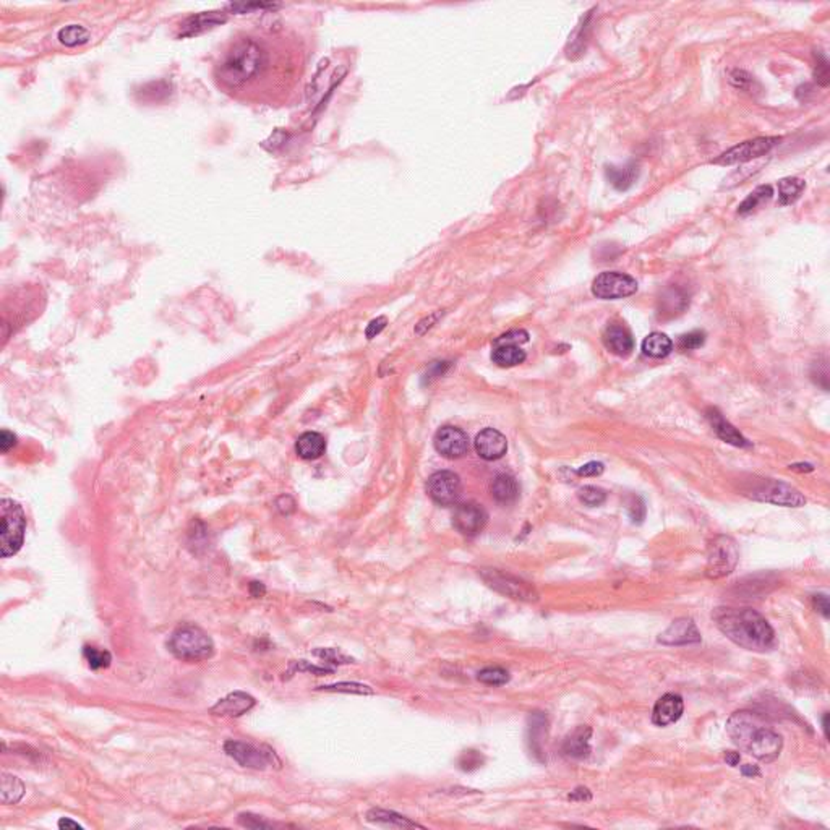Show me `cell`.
I'll use <instances>...</instances> for the list:
<instances>
[{"label":"cell","mask_w":830,"mask_h":830,"mask_svg":"<svg viewBox=\"0 0 830 830\" xmlns=\"http://www.w3.org/2000/svg\"><path fill=\"white\" fill-rule=\"evenodd\" d=\"M727 733L740 750L762 762H774L780 756L784 740L761 714L751 710L735 712L727 722Z\"/></svg>","instance_id":"1"},{"label":"cell","mask_w":830,"mask_h":830,"mask_svg":"<svg viewBox=\"0 0 830 830\" xmlns=\"http://www.w3.org/2000/svg\"><path fill=\"white\" fill-rule=\"evenodd\" d=\"M718 630L732 642L752 652H766L775 646V632L761 613L752 608H718Z\"/></svg>","instance_id":"2"},{"label":"cell","mask_w":830,"mask_h":830,"mask_svg":"<svg viewBox=\"0 0 830 830\" xmlns=\"http://www.w3.org/2000/svg\"><path fill=\"white\" fill-rule=\"evenodd\" d=\"M266 65V54L255 40L235 41L216 67V75L229 88H241L260 74Z\"/></svg>","instance_id":"3"},{"label":"cell","mask_w":830,"mask_h":830,"mask_svg":"<svg viewBox=\"0 0 830 830\" xmlns=\"http://www.w3.org/2000/svg\"><path fill=\"white\" fill-rule=\"evenodd\" d=\"M167 649L174 657L184 662H201L214 654L213 639L196 625H180L172 631L167 641Z\"/></svg>","instance_id":"4"},{"label":"cell","mask_w":830,"mask_h":830,"mask_svg":"<svg viewBox=\"0 0 830 830\" xmlns=\"http://www.w3.org/2000/svg\"><path fill=\"white\" fill-rule=\"evenodd\" d=\"M26 516L23 508L10 498L2 500V534H0V550L3 558H10L21 548L25 540Z\"/></svg>","instance_id":"5"},{"label":"cell","mask_w":830,"mask_h":830,"mask_svg":"<svg viewBox=\"0 0 830 830\" xmlns=\"http://www.w3.org/2000/svg\"><path fill=\"white\" fill-rule=\"evenodd\" d=\"M738 546L732 537L718 535L710 542L707 550V564H705V576L710 579L725 578L736 568Z\"/></svg>","instance_id":"6"},{"label":"cell","mask_w":830,"mask_h":830,"mask_svg":"<svg viewBox=\"0 0 830 830\" xmlns=\"http://www.w3.org/2000/svg\"><path fill=\"white\" fill-rule=\"evenodd\" d=\"M746 495L752 500L786 508H799L806 503V498L795 487L779 481H770V478H762V481L752 483V487L746 490Z\"/></svg>","instance_id":"7"},{"label":"cell","mask_w":830,"mask_h":830,"mask_svg":"<svg viewBox=\"0 0 830 830\" xmlns=\"http://www.w3.org/2000/svg\"><path fill=\"white\" fill-rule=\"evenodd\" d=\"M637 291V282L634 277L625 273L605 271L600 273L592 284L594 295L603 300H615L630 297Z\"/></svg>","instance_id":"8"},{"label":"cell","mask_w":830,"mask_h":830,"mask_svg":"<svg viewBox=\"0 0 830 830\" xmlns=\"http://www.w3.org/2000/svg\"><path fill=\"white\" fill-rule=\"evenodd\" d=\"M779 143H780V138H777V137L754 138V140L740 143V145L730 148V150L718 156L714 162H716V164H720V166H732V164H738V162L741 164V162H747V161L757 159V157H761V156H766L767 153H769L774 146L779 145Z\"/></svg>","instance_id":"9"},{"label":"cell","mask_w":830,"mask_h":830,"mask_svg":"<svg viewBox=\"0 0 830 830\" xmlns=\"http://www.w3.org/2000/svg\"><path fill=\"white\" fill-rule=\"evenodd\" d=\"M224 751L227 752V756L232 757L234 761H237L239 764L243 767H250V769L263 770L270 764H273V761H277L275 751L268 750V747H258L255 745H250V743L230 740L224 745Z\"/></svg>","instance_id":"10"},{"label":"cell","mask_w":830,"mask_h":830,"mask_svg":"<svg viewBox=\"0 0 830 830\" xmlns=\"http://www.w3.org/2000/svg\"><path fill=\"white\" fill-rule=\"evenodd\" d=\"M482 576L490 587L498 590V592H501L503 596L516 598V600H526V602H535L537 597H539L537 596L535 589L532 587L530 584H527V582H524V580L517 579L511 574H505V573H501V571H496V569H490V571H483Z\"/></svg>","instance_id":"11"},{"label":"cell","mask_w":830,"mask_h":830,"mask_svg":"<svg viewBox=\"0 0 830 830\" xmlns=\"http://www.w3.org/2000/svg\"><path fill=\"white\" fill-rule=\"evenodd\" d=\"M426 492L431 500L438 503L441 506H449L458 503L460 492H462V483H460L459 476L449 470H440L435 472L433 476L426 482Z\"/></svg>","instance_id":"12"},{"label":"cell","mask_w":830,"mask_h":830,"mask_svg":"<svg viewBox=\"0 0 830 830\" xmlns=\"http://www.w3.org/2000/svg\"><path fill=\"white\" fill-rule=\"evenodd\" d=\"M487 511L477 503H464L456 508L453 515V526L462 535L474 537L483 530L487 524Z\"/></svg>","instance_id":"13"},{"label":"cell","mask_w":830,"mask_h":830,"mask_svg":"<svg viewBox=\"0 0 830 830\" xmlns=\"http://www.w3.org/2000/svg\"><path fill=\"white\" fill-rule=\"evenodd\" d=\"M435 448L444 458L458 459L467 454L470 448L469 436L456 426H443L435 435Z\"/></svg>","instance_id":"14"},{"label":"cell","mask_w":830,"mask_h":830,"mask_svg":"<svg viewBox=\"0 0 830 830\" xmlns=\"http://www.w3.org/2000/svg\"><path fill=\"white\" fill-rule=\"evenodd\" d=\"M659 642L665 646H686L700 642V632L691 618H680L666 628L659 636Z\"/></svg>","instance_id":"15"},{"label":"cell","mask_w":830,"mask_h":830,"mask_svg":"<svg viewBox=\"0 0 830 830\" xmlns=\"http://www.w3.org/2000/svg\"><path fill=\"white\" fill-rule=\"evenodd\" d=\"M684 702L678 694H665L657 700L654 710H652V722L657 727H668L671 723L678 722L683 716Z\"/></svg>","instance_id":"16"},{"label":"cell","mask_w":830,"mask_h":830,"mask_svg":"<svg viewBox=\"0 0 830 830\" xmlns=\"http://www.w3.org/2000/svg\"><path fill=\"white\" fill-rule=\"evenodd\" d=\"M255 702L257 700L253 699L250 694L242 693V691H235V693H230L225 695V698L218 700L216 705L211 707L209 712L213 714V716L219 717H241L243 714H247L248 710L253 709Z\"/></svg>","instance_id":"17"},{"label":"cell","mask_w":830,"mask_h":830,"mask_svg":"<svg viewBox=\"0 0 830 830\" xmlns=\"http://www.w3.org/2000/svg\"><path fill=\"white\" fill-rule=\"evenodd\" d=\"M508 441L505 435L495 429H485L477 435L476 438V451L482 459L485 460H496L501 459L506 454Z\"/></svg>","instance_id":"18"},{"label":"cell","mask_w":830,"mask_h":830,"mask_svg":"<svg viewBox=\"0 0 830 830\" xmlns=\"http://www.w3.org/2000/svg\"><path fill=\"white\" fill-rule=\"evenodd\" d=\"M227 20L225 12H201L191 15L180 25V36L191 37L198 36L201 33L213 30V28L223 25Z\"/></svg>","instance_id":"19"},{"label":"cell","mask_w":830,"mask_h":830,"mask_svg":"<svg viewBox=\"0 0 830 830\" xmlns=\"http://www.w3.org/2000/svg\"><path fill=\"white\" fill-rule=\"evenodd\" d=\"M603 343L610 352L620 355V357H626L634 349V339L630 331L621 325L607 326L605 333H603Z\"/></svg>","instance_id":"20"},{"label":"cell","mask_w":830,"mask_h":830,"mask_svg":"<svg viewBox=\"0 0 830 830\" xmlns=\"http://www.w3.org/2000/svg\"><path fill=\"white\" fill-rule=\"evenodd\" d=\"M707 419L718 438L725 441V443L738 446V448H747V446H751L750 441H747L745 436H743L740 431H738L735 426L730 424V422H727L725 419H723L722 414L717 409H709Z\"/></svg>","instance_id":"21"},{"label":"cell","mask_w":830,"mask_h":830,"mask_svg":"<svg viewBox=\"0 0 830 830\" xmlns=\"http://www.w3.org/2000/svg\"><path fill=\"white\" fill-rule=\"evenodd\" d=\"M590 736L592 730L589 727H578L571 735L564 740L563 751L566 756L574 757V759H582L587 757L590 752Z\"/></svg>","instance_id":"22"},{"label":"cell","mask_w":830,"mask_h":830,"mask_svg":"<svg viewBox=\"0 0 830 830\" xmlns=\"http://www.w3.org/2000/svg\"><path fill=\"white\" fill-rule=\"evenodd\" d=\"M492 496L500 505H511L519 496V483L510 474H500L492 482Z\"/></svg>","instance_id":"23"},{"label":"cell","mask_w":830,"mask_h":830,"mask_svg":"<svg viewBox=\"0 0 830 830\" xmlns=\"http://www.w3.org/2000/svg\"><path fill=\"white\" fill-rule=\"evenodd\" d=\"M295 451L302 459H318L326 451L325 436L316 433V431H306V433L300 435L299 440H297Z\"/></svg>","instance_id":"24"},{"label":"cell","mask_w":830,"mask_h":830,"mask_svg":"<svg viewBox=\"0 0 830 830\" xmlns=\"http://www.w3.org/2000/svg\"><path fill=\"white\" fill-rule=\"evenodd\" d=\"M526 357L527 355L524 350H522L519 345H516V344L495 345V349H493V352H492V361L495 362L498 367H503V368L519 365V363L526 361Z\"/></svg>","instance_id":"25"},{"label":"cell","mask_w":830,"mask_h":830,"mask_svg":"<svg viewBox=\"0 0 830 830\" xmlns=\"http://www.w3.org/2000/svg\"><path fill=\"white\" fill-rule=\"evenodd\" d=\"M607 175L616 190H628L639 177V166L630 162L623 167H608Z\"/></svg>","instance_id":"26"},{"label":"cell","mask_w":830,"mask_h":830,"mask_svg":"<svg viewBox=\"0 0 830 830\" xmlns=\"http://www.w3.org/2000/svg\"><path fill=\"white\" fill-rule=\"evenodd\" d=\"M671 350H673V343H671V339L666 334L652 333L642 340V352L649 355V357H666Z\"/></svg>","instance_id":"27"},{"label":"cell","mask_w":830,"mask_h":830,"mask_svg":"<svg viewBox=\"0 0 830 830\" xmlns=\"http://www.w3.org/2000/svg\"><path fill=\"white\" fill-rule=\"evenodd\" d=\"M804 180L798 177H786L779 182V203L781 206L795 203L804 190Z\"/></svg>","instance_id":"28"},{"label":"cell","mask_w":830,"mask_h":830,"mask_svg":"<svg viewBox=\"0 0 830 830\" xmlns=\"http://www.w3.org/2000/svg\"><path fill=\"white\" fill-rule=\"evenodd\" d=\"M367 819L370 820V822L390 825V827H420L419 824L412 822V820L404 818V815H399L396 813H391V811H383V809L368 811Z\"/></svg>","instance_id":"29"},{"label":"cell","mask_w":830,"mask_h":830,"mask_svg":"<svg viewBox=\"0 0 830 830\" xmlns=\"http://www.w3.org/2000/svg\"><path fill=\"white\" fill-rule=\"evenodd\" d=\"M57 40H59L60 44H64L65 47H76V46L86 44V42L91 40V35L85 26L69 25V26L60 28L59 33H57Z\"/></svg>","instance_id":"30"},{"label":"cell","mask_w":830,"mask_h":830,"mask_svg":"<svg viewBox=\"0 0 830 830\" xmlns=\"http://www.w3.org/2000/svg\"><path fill=\"white\" fill-rule=\"evenodd\" d=\"M25 795V785L23 781L15 775L3 774L2 775V803L3 804H15L21 799Z\"/></svg>","instance_id":"31"},{"label":"cell","mask_w":830,"mask_h":830,"mask_svg":"<svg viewBox=\"0 0 830 830\" xmlns=\"http://www.w3.org/2000/svg\"><path fill=\"white\" fill-rule=\"evenodd\" d=\"M772 195H774V190H772L770 185L757 187V189L752 191V193L747 195V198L740 205L738 213L740 214L752 213V211H756L757 208H761L762 205L767 203V201L772 198Z\"/></svg>","instance_id":"32"},{"label":"cell","mask_w":830,"mask_h":830,"mask_svg":"<svg viewBox=\"0 0 830 830\" xmlns=\"http://www.w3.org/2000/svg\"><path fill=\"white\" fill-rule=\"evenodd\" d=\"M83 655H85L86 662H88L89 668H93V670L107 668V666L110 665V662H112V655H110L107 650L96 649V647H91V646H85Z\"/></svg>","instance_id":"33"},{"label":"cell","mask_w":830,"mask_h":830,"mask_svg":"<svg viewBox=\"0 0 830 830\" xmlns=\"http://www.w3.org/2000/svg\"><path fill=\"white\" fill-rule=\"evenodd\" d=\"M477 680L481 681V683H485V684L501 686V684H506L508 681H510V673H508L505 668H500V666H488V668H483L482 671H478Z\"/></svg>","instance_id":"34"},{"label":"cell","mask_w":830,"mask_h":830,"mask_svg":"<svg viewBox=\"0 0 830 830\" xmlns=\"http://www.w3.org/2000/svg\"><path fill=\"white\" fill-rule=\"evenodd\" d=\"M578 498L580 500V503H584V505L587 506H600L602 503H605L607 500V493L602 490V488L598 487H592V485H587V487H582L578 490Z\"/></svg>","instance_id":"35"},{"label":"cell","mask_w":830,"mask_h":830,"mask_svg":"<svg viewBox=\"0 0 830 830\" xmlns=\"http://www.w3.org/2000/svg\"><path fill=\"white\" fill-rule=\"evenodd\" d=\"M320 691H328V693H352V694H373V689L367 684L361 683H338V684H328L320 686Z\"/></svg>","instance_id":"36"},{"label":"cell","mask_w":830,"mask_h":830,"mask_svg":"<svg viewBox=\"0 0 830 830\" xmlns=\"http://www.w3.org/2000/svg\"><path fill=\"white\" fill-rule=\"evenodd\" d=\"M705 343V333L704 331H691L688 334L680 336L678 347L681 350H694L702 347Z\"/></svg>","instance_id":"37"},{"label":"cell","mask_w":830,"mask_h":830,"mask_svg":"<svg viewBox=\"0 0 830 830\" xmlns=\"http://www.w3.org/2000/svg\"><path fill=\"white\" fill-rule=\"evenodd\" d=\"M279 6L276 3H265V2H241V3H230L227 8L234 13H250L253 10H268V8H277Z\"/></svg>","instance_id":"38"},{"label":"cell","mask_w":830,"mask_h":830,"mask_svg":"<svg viewBox=\"0 0 830 830\" xmlns=\"http://www.w3.org/2000/svg\"><path fill=\"white\" fill-rule=\"evenodd\" d=\"M313 654L316 657H320V659L326 660V662H328V664H334V665L336 664H338V665L350 664V662H352V659H350V657L343 654V652L338 650V649H318V650H315Z\"/></svg>","instance_id":"39"},{"label":"cell","mask_w":830,"mask_h":830,"mask_svg":"<svg viewBox=\"0 0 830 830\" xmlns=\"http://www.w3.org/2000/svg\"><path fill=\"white\" fill-rule=\"evenodd\" d=\"M529 340V334L526 333V331H510V333L500 336V338L495 339V345H503V344H516L519 345L522 343H527Z\"/></svg>","instance_id":"40"},{"label":"cell","mask_w":830,"mask_h":830,"mask_svg":"<svg viewBox=\"0 0 830 830\" xmlns=\"http://www.w3.org/2000/svg\"><path fill=\"white\" fill-rule=\"evenodd\" d=\"M814 78L815 81L820 86H827L829 85V62L825 59L824 55L819 54V59L815 62V69H814Z\"/></svg>","instance_id":"41"},{"label":"cell","mask_w":830,"mask_h":830,"mask_svg":"<svg viewBox=\"0 0 830 830\" xmlns=\"http://www.w3.org/2000/svg\"><path fill=\"white\" fill-rule=\"evenodd\" d=\"M459 764L462 770H474V769H477V767H481L482 756L478 754L477 751H465L464 754L460 756Z\"/></svg>","instance_id":"42"},{"label":"cell","mask_w":830,"mask_h":830,"mask_svg":"<svg viewBox=\"0 0 830 830\" xmlns=\"http://www.w3.org/2000/svg\"><path fill=\"white\" fill-rule=\"evenodd\" d=\"M628 512H630L631 519L634 522H641L646 516V506L639 496H632L631 501L628 503Z\"/></svg>","instance_id":"43"},{"label":"cell","mask_w":830,"mask_h":830,"mask_svg":"<svg viewBox=\"0 0 830 830\" xmlns=\"http://www.w3.org/2000/svg\"><path fill=\"white\" fill-rule=\"evenodd\" d=\"M386 323H388V320L385 318V316H378V318L372 320L370 323H368L367 329H365V336H367V338L368 339L377 338V336L380 334L381 331L386 328Z\"/></svg>","instance_id":"44"},{"label":"cell","mask_w":830,"mask_h":830,"mask_svg":"<svg viewBox=\"0 0 830 830\" xmlns=\"http://www.w3.org/2000/svg\"><path fill=\"white\" fill-rule=\"evenodd\" d=\"M441 315H443V313H441V311H436V313H431L430 316H426V318L419 321V325H417L415 329H414L415 334L424 336L430 328H433V325L436 323V321L440 320Z\"/></svg>","instance_id":"45"},{"label":"cell","mask_w":830,"mask_h":830,"mask_svg":"<svg viewBox=\"0 0 830 830\" xmlns=\"http://www.w3.org/2000/svg\"><path fill=\"white\" fill-rule=\"evenodd\" d=\"M239 822L242 825H245V827H252V829H265V827H270L271 824L268 822H263L260 820L258 815H252V814H241V818H239Z\"/></svg>","instance_id":"46"},{"label":"cell","mask_w":830,"mask_h":830,"mask_svg":"<svg viewBox=\"0 0 830 830\" xmlns=\"http://www.w3.org/2000/svg\"><path fill=\"white\" fill-rule=\"evenodd\" d=\"M603 472V464L602 462H589L582 465L578 470L579 476H584V477H596V476H600Z\"/></svg>","instance_id":"47"},{"label":"cell","mask_w":830,"mask_h":830,"mask_svg":"<svg viewBox=\"0 0 830 830\" xmlns=\"http://www.w3.org/2000/svg\"><path fill=\"white\" fill-rule=\"evenodd\" d=\"M813 602H814L815 612H819L820 615H822L824 618H829V615H830V605H829L827 596H814Z\"/></svg>","instance_id":"48"},{"label":"cell","mask_w":830,"mask_h":830,"mask_svg":"<svg viewBox=\"0 0 830 830\" xmlns=\"http://www.w3.org/2000/svg\"><path fill=\"white\" fill-rule=\"evenodd\" d=\"M17 443V436L10 433V431L3 430L2 435H0V449H2V453H7L8 449L13 448Z\"/></svg>","instance_id":"49"},{"label":"cell","mask_w":830,"mask_h":830,"mask_svg":"<svg viewBox=\"0 0 830 830\" xmlns=\"http://www.w3.org/2000/svg\"><path fill=\"white\" fill-rule=\"evenodd\" d=\"M295 668H297V670H299V671H304V670H306V671H313V673H316V675H320V676H321V675H325V673H333V671H334V670H333V668H323V666H315V665H309V664H306V662H305V660H302V662H299V664H297V666H295Z\"/></svg>","instance_id":"50"},{"label":"cell","mask_w":830,"mask_h":830,"mask_svg":"<svg viewBox=\"0 0 830 830\" xmlns=\"http://www.w3.org/2000/svg\"><path fill=\"white\" fill-rule=\"evenodd\" d=\"M725 761H727V764H728V766H732V767H736V766H738V764H740V761H741V756H740V752H733V751H728V752H727V754H725Z\"/></svg>","instance_id":"51"},{"label":"cell","mask_w":830,"mask_h":830,"mask_svg":"<svg viewBox=\"0 0 830 830\" xmlns=\"http://www.w3.org/2000/svg\"><path fill=\"white\" fill-rule=\"evenodd\" d=\"M59 827L60 829H83V825H80L78 822H75V820H71V819L62 818L59 820Z\"/></svg>","instance_id":"52"},{"label":"cell","mask_w":830,"mask_h":830,"mask_svg":"<svg viewBox=\"0 0 830 830\" xmlns=\"http://www.w3.org/2000/svg\"><path fill=\"white\" fill-rule=\"evenodd\" d=\"M741 772H743V775H745V777H756V775H759V769H757L756 766H750V764L743 766L741 767Z\"/></svg>","instance_id":"53"},{"label":"cell","mask_w":830,"mask_h":830,"mask_svg":"<svg viewBox=\"0 0 830 830\" xmlns=\"http://www.w3.org/2000/svg\"><path fill=\"white\" fill-rule=\"evenodd\" d=\"M250 592L253 597H261L263 594H265V587L260 582H252L250 585Z\"/></svg>","instance_id":"54"},{"label":"cell","mask_w":830,"mask_h":830,"mask_svg":"<svg viewBox=\"0 0 830 830\" xmlns=\"http://www.w3.org/2000/svg\"><path fill=\"white\" fill-rule=\"evenodd\" d=\"M824 732H825V735H827V714L824 716Z\"/></svg>","instance_id":"55"}]
</instances>
